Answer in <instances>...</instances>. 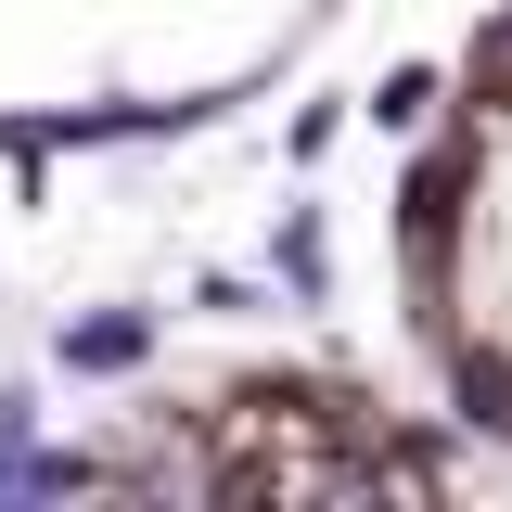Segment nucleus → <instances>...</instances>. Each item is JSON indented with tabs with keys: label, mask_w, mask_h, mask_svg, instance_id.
I'll list each match as a JSON object with an SVG mask.
<instances>
[{
	"label": "nucleus",
	"mask_w": 512,
	"mask_h": 512,
	"mask_svg": "<svg viewBox=\"0 0 512 512\" xmlns=\"http://www.w3.org/2000/svg\"><path fill=\"white\" fill-rule=\"evenodd\" d=\"M384 269L436 410L474 448H512V0L474 13V39L436 77V116L410 128Z\"/></svg>",
	"instance_id": "f257e3e1"
},
{
	"label": "nucleus",
	"mask_w": 512,
	"mask_h": 512,
	"mask_svg": "<svg viewBox=\"0 0 512 512\" xmlns=\"http://www.w3.org/2000/svg\"><path fill=\"white\" fill-rule=\"evenodd\" d=\"M116 487H192V500H384V487H461V448L410 410H384L346 372H218L154 410H128L103 461Z\"/></svg>",
	"instance_id": "f03ea898"
}]
</instances>
